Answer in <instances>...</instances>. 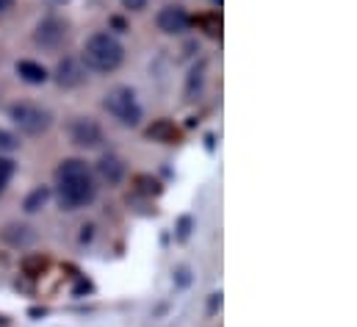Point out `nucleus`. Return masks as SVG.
Wrapping results in <instances>:
<instances>
[{"label":"nucleus","instance_id":"1","mask_svg":"<svg viewBox=\"0 0 357 327\" xmlns=\"http://www.w3.org/2000/svg\"><path fill=\"white\" fill-rule=\"evenodd\" d=\"M56 194L64 211H78L97 197L94 175L81 159H67L56 169Z\"/></svg>","mask_w":357,"mask_h":327},{"label":"nucleus","instance_id":"2","mask_svg":"<svg viewBox=\"0 0 357 327\" xmlns=\"http://www.w3.org/2000/svg\"><path fill=\"white\" fill-rule=\"evenodd\" d=\"M122 59H125V50L119 39L105 31L91 34L84 45V64L94 73H114L122 64Z\"/></svg>","mask_w":357,"mask_h":327},{"label":"nucleus","instance_id":"3","mask_svg":"<svg viewBox=\"0 0 357 327\" xmlns=\"http://www.w3.org/2000/svg\"><path fill=\"white\" fill-rule=\"evenodd\" d=\"M102 106H105V111L114 119H119L128 128H136L142 122V114H144L142 106H139V100H136V94H133V89H128V86L108 89L105 97H102Z\"/></svg>","mask_w":357,"mask_h":327},{"label":"nucleus","instance_id":"4","mask_svg":"<svg viewBox=\"0 0 357 327\" xmlns=\"http://www.w3.org/2000/svg\"><path fill=\"white\" fill-rule=\"evenodd\" d=\"M8 117H11V122H14L22 133H28V136H39V133H45V131L53 125L50 111L42 108V106H36V103H14V106L8 108Z\"/></svg>","mask_w":357,"mask_h":327},{"label":"nucleus","instance_id":"5","mask_svg":"<svg viewBox=\"0 0 357 327\" xmlns=\"http://www.w3.org/2000/svg\"><path fill=\"white\" fill-rule=\"evenodd\" d=\"M67 131H70L73 145H78L84 150H97L102 145V131H100V125L94 119H89V117H75Z\"/></svg>","mask_w":357,"mask_h":327},{"label":"nucleus","instance_id":"6","mask_svg":"<svg viewBox=\"0 0 357 327\" xmlns=\"http://www.w3.org/2000/svg\"><path fill=\"white\" fill-rule=\"evenodd\" d=\"M64 39H67V22L59 20V17H45V20L36 25V31H33V42H36L39 48H45V50L61 48Z\"/></svg>","mask_w":357,"mask_h":327},{"label":"nucleus","instance_id":"7","mask_svg":"<svg viewBox=\"0 0 357 327\" xmlns=\"http://www.w3.org/2000/svg\"><path fill=\"white\" fill-rule=\"evenodd\" d=\"M155 25H158V31L175 36V34H183L188 28V14L183 6H164L155 17Z\"/></svg>","mask_w":357,"mask_h":327},{"label":"nucleus","instance_id":"8","mask_svg":"<svg viewBox=\"0 0 357 327\" xmlns=\"http://www.w3.org/2000/svg\"><path fill=\"white\" fill-rule=\"evenodd\" d=\"M86 81V67L75 59H64L59 67H56V83L64 86V89H73V86H81Z\"/></svg>","mask_w":357,"mask_h":327},{"label":"nucleus","instance_id":"9","mask_svg":"<svg viewBox=\"0 0 357 327\" xmlns=\"http://www.w3.org/2000/svg\"><path fill=\"white\" fill-rule=\"evenodd\" d=\"M97 175H100L108 186H119L122 177H125V161H122L119 156L108 153V156H102V159L97 161Z\"/></svg>","mask_w":357,"mask_h":327},{"label":"nucleus","instance_id":"10","mask_svg":"<svg viewBox=\"0 0 357 327\" xmlns=\"http://www.w3.org/2000/svg\"><path fill=\"white\" fill-rule=\"evenodd\" d=\"M17 75L25 83H33V86L47 81V70L36 61H17Z\"/></svg>","mask_w":357,"mask_h":327},{"label":"nucleus","instance_id":"11","mask_svg":"<svg viewBox=\"0 0 357 327\" xmlns=\"http://www.w3.org/2000/svg\"><path fill=\"white\" fill-rule=\"evenodd\" d=\"M3 239H6L8 245L22 247L33 242V233H31V228H25V225H8V228L3 231Z\"/></svg>","mask_w":357,"mask_h":327},{"label":"nucleus","instance_id":"12","mask_svg":"<svg viewBox=\"0 0 357 327\" xmlns=\"http://www.w3.org/2000/svg\"><path fill=\"white\" fill-rule=\"evenodd\" d=\"M147 136L155 139V142H175L178 139V128L167 119H158L153 128H147Z\"/></svg>","mask_w":357,"mask_h":327},{"label":"nucleus","instance_id":"13","mask_svg":"<svg viewBox=\"0 0 357 327\" xmlns=\"http://www.w3.org/2000/svg\"><path fill=\"white\" fill-rule=\"evenodd\" d=\"M50 200V189L47 186H39V189H33L28 197H25V203H22V208L28 211V214H36L39 208H45V203Z\"/></svg>","mask_w":357,"mask_h":327},{"label":"nucleus","instance_id":"14","mask_svg":"<svg viewBox=\"0 0 357 327\" xmlns=\"http://www.w3.org/2000/svg\"><path fill=\"white\" fill-rule=\"evenodd\" d=\"M11 177H14V161L6 159V156H0V191H6V186L11 183Z\"/></svg>","mask_w":357,"mask_h":327},{"label":"nucleus","instance_id":"15","mask_svg":"<svg viewBox=\"0 0 357 327\" xmlns=\"http://www.w3.org/2000/svg\"><path fill=\"white\" fill-rule=\"evenodd\" d=\"M17 145H20V142H17V139H14L8 131H3V128H0V156H3V153L17 150Z\"/></svg>","mask_w":357,"mask_h":327},{"label":"nucleus","instance_id":"16","mask_svg":"<svg viewBox=\"0 0 357 327\" xmlns=\"http://www.w3.org/2000/svg\"><path fill=\"white\" fill-rule=\"evenodd\" d=\"M122 6L128 11H144L147 8V0H122Z\"/></svg>","mask_w":357,"mask_h":327},{"label":"nucleus","instance_id":"17","mask_svg":"<svg viewBox=\"0 0 357 327\" xmlns=\"http://www.w3.org/2000/svg\"><path fill=\"white\" fill-rule=\"evenodd\" d=\"M188 228H191V219H188V217H185V219H180V231H178L180 239H188Z\"/></svg>","mask_w":357,"mask_h":327},{"label":"nucleus","instance_id":"18","mask_svg":"<svg viewBox=\"0 0 357 327\" xmlns=\"http://www.w3.org/2000/svg\"><path fill=\"white\" fill-rule=\"evenodd\" d=\"M11 3H14V0H0V14H6V11L11 8Z\"/></svg>","mask_w":357,"mask_h":327},{"label":"nucleus","instance_id":"19","mask_svg":"<svg viewBox=\"0 0 357 327\" xmlns=\"http://www.w3.org/2000/svg\"><path fill=\"white\" fill-rule=\"evenodd\" d=\"M213 3H216V6H222V0H213Z\"/></svg>","mask_w":357,"mask_h":327}]
</instances>
